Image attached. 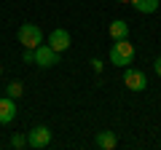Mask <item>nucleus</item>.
<instances>
[{
    "mask_svg": "<svg viewBox=\"0 0 161 150\" xmlns=\"http://www.w3.org/2000/svg\"><path fill=\"white\" fill-rule=\"evenodd\" d=\"M134 59V46L124 38V40H115V46H110V62L115 67H129Z\"/></svg>",
    "mask_w": 161,
    "mask_h": 150,
    "instance_id": "1",
    "label": "nucleus"
},
{
    "mask_svg": "<svg viewBox=\"0 0 161 150\" xmlns=\"http://www.w3.org/2000/svg\"><path fill=\"white\" fill-rule=\"evenodd\" d=\"M19 43L24 48H38L43 43V32H40L38 24H22L19 27Z\"/></svg>",
    "mask_w": 161,
    "mask_h": 150,
    "instance_id": "2",
    "label": "nucleus"
},
{
    "mask_svg": "<svg viewBox=\"0 0 161 150\" xmlns=\"http://www.w3.org/2000/svg\"><path fill=\"white\" fill-rule=\"evenodd\" d=\"M32 54H35V64L38 67H54L59 62V51H54L51 46H43V43L38 48H32Z\"/></svg>",
    "mask_w": 161,
    "mask_h": 150,
    "instance_id": "3",
    "label": "nucleus"
},
{
    "mask_svg": "<svg viewBox=\"0 0 161 150\" xmlns=\"http://www.w3.org/2000/svg\"><path fill=\"white\" fill-rule=\"evenodd\" d=\"M124 83H126L129 91H145V88H148V78H145V72H142V70H134V67H129L126 72H124Z\"/></svg>",
    "mask_w": 161,
    "mask_h": 150,
    "instance_id": "4",
    "label": "nucleus"
},
{
    "mask_svg": "<svg viewBox=\"0 0 161 150\" xmlns=\"http://www.w3.org/2000/svg\"><path fill=\"white\" fill-rule=\"evenodd\" d=\"M51 142V131H48V126H35V129H30V134H27V145L30 147H46V145Z\"/></svg>",
    "mask_w": 161,
    "mask_h": 150,
    "instance_id": "5",
    "label": "nucleus"
},
{
    "mask_svg": "<svg viewBox=\"0 0 161 150\" xmlns=\"http://www.w3.org/2000/svg\"><path fill=\"white\" fill-rule=\"evenodd\" d=\"M48 46H51L54 51H59V54L67 51L70 48V32L67 29H54V32L48 35Z\"/></svg>",
    "mask_w": 161,
    "mask_h": 150,
    "instance_id": "6",
    "label": "nucleus"
},
{
    "mask_svg": "<svg viewBox=\"0 0 161 150\" xmlns=\"http://www.w3.org/2000/svg\"><path fill=\"white\" fill-rule=\"evenodd\" d=\"M16 118V102L11 97H3L0 99V123H11Z\"/></svg>",
    "mask_w": 161,
    "mask_h": 150,
    "instance_id": "7",
    "label": "nucleus"
},
{
    "mask_svg": "<svg viewBox=\"0 0 161 150\" xmlns=\"http://www.w3.org/2000/svg\"><path fill=\"white\" fill-rule=\"evenodd\" d=\"M110 35H113V40H124V38H129V24L124 22V19L110 22Z\"/></svg>",
    "mask_w": 161,
    "mask_h": 150,
    "instance_id": "8",
    "label": "nucleus"
},
{
    "mask_svg": "<svg viewBox=\"0 0 161 150\" xmlns=\"http://www.w3.org/2000/svg\"><path fill=\"white\" fill-rule=\"evenodd\" d=\"M115 145H118L115 131H99V134H97V147H102V150H113Z\"/></svg>",
    "mask_w": 161,
    "mask_h": 150,
    "instance_id": "9",
    "label": "nucleus"
},
{
    "mask_svg": "<svg viewBox=\"0 0 161 150\" xmlns=\"http://www.w3.org/2000/svg\"><path fill=\"white\" fill-rule=\"evenodd\" d=\"M132 6L140 13H153V11H158V0H132Z\"/></svg>",
    "mask_w": 161,
    "mask_h": 150,
    "instance_id": "10",
    "label": "nucleus"
},
{
    "mask_svg": "<svg viewBox=\"0 0 161 150\" xmlns=\"http://www.w3.org/2000/svg\"><path fill=\"white\" fill-rule=\"evenodd\" d=\"M6 91H8V97H11V99H19V97H22V91H24V86L19 81H14V83H8V86H6Z\"/></svg>",
    "mask_w": 161,
    "mask_h": 150,
    "instance_id": "11",
    "label": "nucleus"
},
{
    "mask_svg": "<svg viewBox=\"0 0 161 150\" xmlns=\"http://www.w3.org/2000/svg\"><path fill=\"white\" fill-rule=\"evenodd\" d=\"M24 142H27V139H24V137H19V134H16V137H14V139H11V145H14V147H22V145H24Z\"/></svg>",
    "mask_w": 161,
    "mask_h": 150,
    "instance_id": "12",
    "label": "nucleus"
},
{
    "mask_svg": "<svg viewBox=\"0 0 161 150\" xmlns=\"http://www.w3.org/2000/svg\"><path fill=\"white\" fill-rule=\"evenodd\" d=\"M153 67H156V75L161 78V59H156V62H153Z\"/></svg>",
    "mask_w": 161,
    "mask_h": 150,
    "instance_id": "13",
    "label": "nucleus"
},
{
    "mask_svg": "<svg viewBox=\"0 0 161 150\" xmlns=\"http://www.w3.org/2000/svg\"><path fill=\"white\" fill-rule=\"evenodd\" d=\"M118 3H129V0H118Z\"/></svg>",
    "mask_w": 161,
    "mask_h": 150,
    "instance_id": "14",
    "label": "nucleus"
},
{
    "mask_svg": "<svg viewBox=\"0 0 161 150\" xmlns=\"http://www.w3.org/2000/svg\"><path fill=\"white\" fill-rule=\"evenodd\" d=\"M0 72H3V67H0Z\"/></svg>",
    "mask_w": 161,
    "mask_h": 150,
    "instance_id": "15",
    "label": "nucleus"
}]
</instances>
